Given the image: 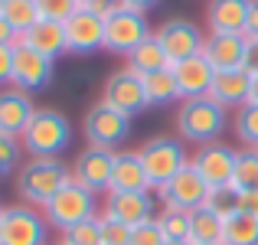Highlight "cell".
Wrapping results in <instances>:
<instances>
[{
  "label": "cell",
  "instance_id": "obj_1",
  "mask_svg": "<svg viewBox=\"0 0 258 245\" xmlns=\"http://www.w3.org/2000/svg\"><path fill=\"white\" fill-rule=\"evenodd\" d=\"M69 180H72V167H66L59 157H30L26 163H20L13 187H17L20 203L43 209Z\"/></svg>",
  "mask_w": 258,
  "mask_h": 245
},
{
  "label": "cell",
  "instance_id": "obj_2",
  "mask_svg": "<svg viewBox=\"0 0 258 245\" xmlns=\"http://www.w3.org/2000/svg\"><path fill=\"white\" fill-rule=\"evenodd\" d=\"M229 128V108H222L216 98L203 95V98L180 101L176 108V131L189 144H209L219 141V134Z\"/></svg>",
  "mask_w": 258,
  "mask_h": 245
},
{
  "label": "cell",
  "instance_id": "obj_3",
  "mask_svg": "<svg viewBox=\"0 0 258 245\" xmlns=\"http://www.w3.org/2000/svg\"><path fill=\"white\" fill-rule=\"evenodd\" d=\"M20 144L30 157H59L72 144V121L59 108H36Z\"/></svg>",
  "mask_w": 258,
  "mask_h": 245
},
{
  "label": "cell",
  "instance_id": "obj_4",
  "mask_svg": "<svg viewBox=\"0 0 258 245\" xmlns=\"http://www.w3.org/2000/svg\"><path fill=\"white\" fill-rule=\"evenodd\" d=\"M43 216H46V222H49V229L66 232V229L79 226L82 219L98 216V193H92V190L82 187V183L69 180V183H66V187L43 206Z\"/></svg>",
  "mask_w": 258,
  "mask_h": 245
},
{
  "label": "cell",
  "instance_id": "obj_5",
  "mask_svg": "<svg viewBox=\"0 0 258 245\" xmlns=\"http://www.w3.org/2000/svg\"><path fill=\"white\" fill-rule=\"evenodd\" d=\"M138 154H141V163H144V173H147L151 190H160L167 180H173V176L189 163V154H186V147H183V141L180 138H167V134L144 141V144L138 147Z\"/></svg>",
  "mask_w": 258,
  "mask_h": 245
},
{
  "label": "cell",
  "instance_id": "obj_6",
  "mask_svg": "<svg viewBox=\"0 0 258 245\" xmlns=\"http://www.w3.org/2000/svg\"><path fill=\"white\" fill-rule=\"evenodd\" d=\"M0 245H49V222L43 209L17 203L0 209Z\"/></svg>",
  "mask_w": 258,
  "mask_h": 245
},
{
  "label": "cell",
  "instance_id": "obj_7",
  "mask_svg": "<svg viewBox=\"0 0 258 245\" xmlns=\"http://www.w3.org/2000/svg\"><path fill=\"white\" fill-rule=\"evenodd\" d=\"M147 36H154V26H151V20H147V13L118 4L105 17V49L114 52V56H127V52L138 49Z\"/></svg>",
  "mask_w": 258,
  "mask_h": 245
},
{
  "label": "cell",
  "instance_id": "obj_8",
  "mask_svg": "<svg viewBox=\"0 0 258 245\" xmlns=\"http://www.w3.org/2000/svg\"><path fill=\"white\" fill-rule=\"evenodd\" d=\"M82 131L88 138L92 147H105V151H118L121 144L127 141L131 134V118L121 111H114L111 105L98 101L85 111V121H82Z\"/></svg>",
  "mask_w": 258,
  "mask_h": 245
},
{
  "label": "cell",
  "instance_id": "obj_9",
  "mask_svg": "<svg viewBox=\"0 0 258 245\" xmlns=\"http://www.w3.org/2000/svg\"><path fill=\"white\" fill-rule=\"evenodd\" d=\"M157 43L164 46L167 52V63L170 66H180L183 59H193L203 52V43H206V33L186 17H170L154 30Z\"/></svg>",
  "mask_w": 258,
  "mask_h": 245
},
{
  "label": "cell",
  "instance_id": "obj_10",
  "mask_svg": "<svg viewBox=\"0 0 258 245\" xmlns=\"http://www.w3.org/2000/svg\"><path fill=\"white\" fill-rule=\"evenodd\" d=\"M101 101L105 105H111L114 111L127 114V118H134V114H141L147 105V88H144V76H138L134 69H114L111 76L105 79V88H101Z\"/></svg>",
  "mask_w": 258,
  "mask_h": 245
},
{
  "label": "cell",
  "instance_id": "obj_11",
  "mask_svg": "<svg viewBox=\"0 0 258 245\" xmlns=\"http://www.w3.org/2000/svg\"><path fill=\"white\" fill-rule=\"evenodd\" d=\"M206 196H209V183L193 170V163H186L173 180H167L164 187L157 190L160 206L180 209V213H196V209H203L206 206Z\"/></svg>",
  "mask_w": 258,
  "mask_h": 245
},
{
  "label": "cell",
  "instance_id": "obj_12",
  "mask_svg": "<svg viewBox=\"0 0 258 245\" xmlns=\"http://www.w3.org/2000/svg\"><path fill=\"white\" fill-rule=\"evenodd\" d=\"M56 76V63L46 59L43 52L30 49L26 43L13 46V85L23 88V92H43L46 85Z\"/></svg>",
  "mask_w": 258,
  "mask_h": 245
},
{
  "label": "cell",
  "instance_id": "obj_13",
  "mask_svg": "<svg viewBox=\"0 0 258 245\" xmlns=\"http://www.w3.org/2000/svg\"><path fill=\"white\" fill-rule=\"evenodd\" d=\"M105 216L124 222V226H141V222L157 219V200L151 190H127V193H105Z\"/></svg>",
  "mask_w": 258,
  "mask_h": 245
},
{
  "label": "cell",
  "instance_id": "obj_14",
  "mask_svg": "<svg viewBox=\"0 0 258 245\" xmlns=\"http://www.w3.org/2000/svg\"><path fill=\"white\" fill-rule=\"evenodd\" d=\"M114 154L118 151H105V147L88 144L72 163V180L88 187L92 193H108L111 190V173H114Z\"/></svg>",
  "mask_w": 258,
  "mask_h": 245
},
{
  "label": "cell",
  "instance_id": "obj_15",
  "mask_svg": "<svg viewBox=\"0 0 258 245\" xmlns=\"http://www.w3.org/2000/svg\"><path fill=\"white\" fill-rule=\"evenodd\" d=\"M189 163L209 187H222V183H232L235 151L222 141H209V144L196 147V154H189Z\"/></svg>",
  "mask_w": 258,
  "mask_h": 245
},
{
  "label": "cell",
  "instance_id": "obj_16",
  "mask_svg": "<svg viewBox=\"0 0 258 245\" xmlns=\"http://www.w3.org/2000/svg\"><path fill=\"white\" fill-rule=\"evenodd\" d=\"M66 43H69L72 56H92V52L105 49V20L79 7L66 20Z\"/></svg>",
  "mask_w": 258,
  "mask_h": 245
},
{
  "label": "cell",
  "instance_id": "obj_17",
  "mask_svg": "<svg viewBox=\"0 0 258 245\" xmlns=\"http://www.w3.org/2000/svg\"><path fill=\"white\" fill-rule=\"evenodd\" d=\"M33 114H36V105H33L30 92L17 85L0 88V134L7 138H23V131L30 128Z\"/></svg>",
  "mask_w": 258,
  "mask_h": 245
},
{
  "label": "cell",
  "instance_id": "obj_18",
  "mask_svg": "<svg viewBox=\"0 0 258 245\" xmlns=\"http://www.w3.org/2000/svg\"><path fill=\"white\" fill-rule=\"evenodd\" d=\"M248 92H252V76L245 69H219L213 76V85H209V98H216L222 108L229 111H239L242 105H248Z\"/></svg>",
  "mask_w": 258,
  "mask_h": 245
},
{
  "label": "cell",
  "instance_id": "obj_19",
  "mask_svg": "<svg viewBox=\"0 0 258 245\" xmlns=\"http://www.w3.org/2000/svg\"><path fill=\"white\" fill-rule=\"evenodd\" d=\"M173 76H176V88H180V101H189V98L209 95V85H213L216 69L209 66V59H203V52H200V56L183 59L180 66H173Z\"/></svg>",
  "mask_w": 258,
  "mask_h": 245
},
{
  "label": "cell",
  "instance_id": "obj_20",
  "mask_svg": "<svg viewBox=\"0 0 258 245\" xmlns=\"http://www.w3.org/2000/svg\"><path fill=\"white\" fill-rule=\"evenodd\" d=\"M245 56V36L242 33H209L203 43V59H209L216 72L219 69H239Z\"/></svg>",
  "mask_w": 258,
  "mask_h": 245
},
{
  "label": "cell",
  "instance_id": "obj_21",
  "mask_svg": "<svg viewBox=\"0 0 258 245\" xmlns=\"http://www.w3.org/2000/svg\"><path fill=\"white\" fill-rule=\"evenodd\" d=\"M252 0H206V26L209 33H242Z\"/></svg>",
  "mask_w": 258,
  "mask_h": 245
},
{
  "label": "cell",
  "instance_id": "obj_22",
  "mask_svg": "<svg viewBox=\"0 0 258 245\" xmlns=\"http://www.w3.org/2000/svg\"><path fill=\"white\" fill-rule=\"evenodd\" d=\"M17 43H26L30 49L43 52L46 59L56 63L59 56L69 52V43H66V23H56V20H39L33 30H26Z\"/></svg>",
  "mask_w": 258,
  "mask_h": 245
},
{
  "label": "cell",
  "instance_id": "obj_23",
  "mask_svg": "<svg viewBox=\"0 0 258 245\" xmlns=\"http://www.w3.org/2000/svg\"><path fill=\"white\" fill-rule=\"evenodd\" d=\"M127 190H151L138 151H118L114 154V173L108 193H127Z\"/></svg>",
  "mask_w": 258,
  "mask_h": 245
},
{
  "label": "cell",
  "instance_id": "obj_24",
  "mask_svg": "<svg viewBox=\"0 0 258 245\" xmlns=\"http://www.w3.org/2000/svg\"><path fill=\"white\" fill-rule=\"evenodd\" d=\"M127 69H134L138 76H154V72H160V69H167V52H164V46L157 43V36H147L144 43L138 46V49H131L127 52Z\"/></svg>",
  "mask_w": 258,
  "mask_h": 245
},
{
  "label": "cell",
  "instance_id": "obj_25",
  "mask_svg": "<svg viewBox=\"0 0 258 245\" xmlns=\"http://www.w3.org/2000/svg\"><path fill=\"white\" fill-rule=\"evenodd\" d=\"M144 88H147V105L151 108H164V105L180 101V88H176L173 66L154 72V76H144Z\"/></svg>",
  "mask_w": 258,
  "mask_h": 245
},
{
  "label": "cell",
  "instance_id": "obj_26",
  "mask_svg": "<svg viewBox=\"0 0 258 245\" xmlns=\"http://www.w3.org/2000/svg\"><path fill=\"white\" fill-rule=\"evenodd\" d=\"M222 226H226V219L213 216L206 206L189 213V245H222Z\"/></svg>",
  "mask_w": 258,
  "mask_h": 245
},
{
  "label": "cell",
  "instance_id": "obj_27",
  "mask_svg": "<svg viewBox=\"0 0 258 245\" xmlns=\"http://www.w3.org/2000/svg\"><path fill=\"white\" fill-rule=\"evenodd\" d=\"M232 187L242 190V193L258 190V147H239V151H235Z\"/></svg>",
  "mask_w": 258,
  "mask_h": 245
},
{
  "label": "cell",
  "instance_id": "obj_28",
  "mask_svg": "<svg viewBox=\"0 0 258 245\" xmlns=\"http://www.w3.org/2000/svg\"><path fill=\"white\" fill-rule=\"evenodd\" d=\"M206 209H209L213 216H219V219H232V216H239V209H242V190H235L232 183L209 187Z\"/></svg>",
  "mask_w": 258,
  "mask_h": 245
},
{
  "label": "cell",
  "instance_id": "obj_29",
  "mask_svg": "<svg viewBox=\"0 0 258 245\" xmlns=\"http://www.w3.org/2000/svg\"><path fill=\"white\" fill-rule=\"evenodd\" d=\"M222 245H258V216H232L222 226Z\"/></svg>",
  "mask_w": 258,
  "mask_h": 245
},
{
  "label": "cell",
  "instance_id": "obj_30",
  "mask_svg": "<svg viewBox=\"0 0 258 245\" xmlns=\"http://www.w3.org/2000/svg\"><path fill=\"white\" fill-rule=\"evenodd\" d=\"M7 17V23L13 26V30L23 36L26 30H33V26L39 23V7H36V0H7L4 4V10H0Z\"/></svg>",
  "mask_w": 258,
  "mask_h": 245
},
{
  "label": "cell",
  "instance_id": "obj_31",
  "mask_svg": "<svg viewBox=\"0 0 258 245\" xmlns=\"http://www.w3.org/2000/svg\"><path fill=\"white\" fill-rule=\"evenodd\" d=\"M157 222L164 229L167 242H189V213H180V209H160Z\"/></svg>",
  "mask_w": 258,
  "mask_h": 245
},
{
  "label": "cell",
  "instance_id": "obj_32",
  "mask_svg": "<svg viewBox=\"0 0 258 245\" xmlns=\"http://www.w3.org/2000/svg\"><path fill=\"white\" fill-rule=\"evenodd\" d=\"M235 138L242 141V147H258V105H242L235 111Z\"/></svg>",
  "mask_w": 258,
  "mask_h": 245
},
{
  "label": "cell",
  "instance_id": "obj_33",
  "mask_svg": "<svg viewBox=\"0 0 258 245\" xmlns=\"http://www.w3.org/2000/svg\"><path fill=\"white\" fill-rule=\"evenodd\" d=\"M59 242H66V245H101V219H98V216L82 219L79 226L66 229Z\"/></svg>",
  "mask_w": 258,
  "mask_h": 245
},
{
  "label": "cell",
  "instance_id": "obj_34",
  "mask_svg": "<svg viewBox=\"0 0 258 245\" xmlns=\"http://www.w3.org/2000/svg\"><path fill=\"white\" fill-rule=\"evenodd\" d=\"M20 160H23V144H20V138L0 134V180H7L10 173H17Z\"/></svg>",
  "mask_w": 258,
  "mask_h": 245
},
{
  "label": "cell",
  "instance_id": "obj_35",
  "mask_svg": "<svg viewBox=\"0 0 258 245\" xmlns=\"http://www.w3.org/2000/svg\"><path fill=\"white\" fill-rule=\"evenodd\" d=\"M98 219H101V245H131V226L105 213H98Z\"/></svg>",
  "mask_w": 258,
  "mask_h": 245
},
{
  "label": "cell",
  "instance_id": "obj_36",
  "mask_svg": "<svg viewBox=\"0 0 258 245\" xmlns=\"http://www.w3.org/2000/svg\"><path fill=\"white\" fill-rule=\"evenodd\" d=\"M36 7H39V17L43 20L66 23V20L79 10V0H36Z\"/></svg>",
  "mask_w": 258,
  "mask_h": 245
},
{
  "label": "cell",
  "instance_id": "obj_37",
  "mask_svg": "<svg viewBox=\"0 0 258 245\" xmlns=\"http://www.w3.org/2000/svg\"><path fill=\"white\" fill-rule=\"evenodd\" d=\"M164 242H167V235H164L157 219L141 222V226L131 229V245H164Z\"/></svg>",
  "mask_w": 258,
  "mask_h": 245
},
{
  "label": "cell",
  "instance_id": "obj_38",
  "mask_svg": "<svg viewBox=\"0 0 258 245\" xmlns=\"http://www.w3.org/2000/svg\"><path fill=\"white\" fill-rule=\"evenodd\" d=\"M0 85H13V46H0Z\"/></svg>",
  "mask_w": 258,
  "mask_h": 245
},
{
  "label": "cell",
  "instance_id": "obj_39",
  "mask_svg": "<svg viewBox=\"0 0 258 245\" xmlns=\"http://www.w3.org/2000/svg\"><path fill=\"white\" fill-rule=\"evenodd\" d=\"M242 69L248 72V76H258V39H248L245 36V56H242Z\"/></svg>",
  "mask_w": 258,
  "mask_h": 245
},
{
  "label": "cell",
  "instance_id": "obj_40",
  "mask_svg": "<svg viewBox=\"0 0 258 245\" xmlns=\"http://www.w3.org/2000/svg\"><path fill=\"white\" fill-rule=\"evenodd\" d=\"M17 39H20V33L7 23V17L0 13V46H17Z\"/></svg>",
  "mask_w": 258,
  "mask_h": 245
},
{
  "label": "cell",
  "instance_id": "obj_41",
  "mask_svg": "<svg viewBox=\"0 0 258 245\" xmlns=\"http://www.w3.org/2000/svg\"><path fill=\"white\" fill-rule=\"evenodd\" d=\"M245 36H248V39H258V0H252V7H248V20H245Z\"/></svg>",
  "mask_w": 258,
  "mask_h": 245
},
{
  "label": "cell",
  "instance_id": "obj_42",
  "mask_svg": "<svg viewBox=\"0 0 258 245\" xmlns=\"http://www.w3.org/2000/svg\"><path fill=\"white\" fill-rule=\"evenodd\" d=\"M239 213L258 216V190H248V193H242V209H239Z\"/></svg>",
  "mask_w": 258,
  "mask_h": 245
},
{
  "label": "cell",
  "instance_id": "obj_43",
  "mask_svg": "<svg viewBox=\"0 0 258 245\" xmlns=\"http://www.w3.org/2000/svg\"><path fill=\"white\" fill-rule=\"evenodd\" d=\"M121 7H131V10H141V13H147L151 7H157V0H118Z\"/></svg>",
  "mask_w": 258,
  "mask_h": 245
},
{
  "label": "cell",
  "instance_id": "obj_44",
  "mask_svg": "<svg viewBox=\"0 0 258 245\" xmlns=\"http://www.w3.org/2000/svg\"><path fill=\"white\" fill-rule=\"evenodd\" d=\"M248 101H252V105H258V76L252 79V92H248Z\"/></svg>",
  "mask_w": 258,
  "mask_h": 245
},
{
  "label": "cell",
  "instance_id": "obj_45",
  "mask_svg": "<svg viewBox=\"0 0 258 245\" xmlns=\"http://www.w3.org/2000/svg\"><path fill=\"white\" fill-rule=\"evenodd\" d=\"M164 245H189V242H164Z\"/></svg>",
  "mask_w": 258,
  "mask_h": 245
},
{
  "label": "cell",
  "instance_id": "obj_46",
  "mask_svg": "<svg viewBox=\"0 0 258 245\" xmlns=\"http://www.w3.org/2000/svg\"><path fill=\"white\" fill-rule=\"evenodd\" d=\"M4 4H7V0H0V10H4Z\"/></svg>",
  "mask_w": 258,
  "mask_h": 245
},
{
  "label": "cell",
  "instance_id": "obj_47",
  "mask_svg": "<svg viewBox=\"0 0 258 245\" xmlns=\"http://www.w3.org/2000/svg\"><path fill=\"white\" fill-rule=\"evenodd\" d=\"M56 245H66V242H56Z\"/></svg>",
  "mask_w": 258,
  "mask_h": 245
},
{
  "label": "cell",
  "instance_id": "obj_48",
  "mask_svg": "<svg viewBox=\"0 0 258 245\" xmlns=\"http://www.w3.org/2000/svg\"><path fill=\"white\" fill-rule=\"evenodd\" d=\"M79 7H82V0H79Z\"/></svg>",
  "mask_w": 258,
  "mask_h": 245
},
{
  "label": "cell",
  "instance_id": "obj_49",
  "mask_svg": "<svg viewBox=\"0 0 258 245\" xmlns=\"http://www.w3.org/2000/svg\"><path fill=\"white\" fill-rule=\"evenodd\" d=\"M0 209H4V206H0Z\"/></svg>",
  "mask_w": 258,
  "mask_h": 245
},
{
  "label": "cell",
  "instance_id": "obj_50",
  "mask_svg": "<svg viewBox=\"0 0 258 245\" xmlns=\"http://www.w3.org/2000/svg\"><path fill=\"white\" fill-rule=\"evenodd\" d=\"M216 245H219V242H216Z\"/></svg>",
  "mask_w": 258,
  "mask_h": 245
}]
</instances>
